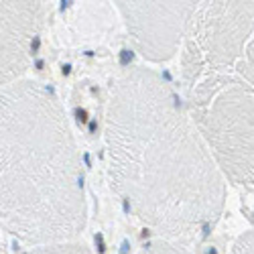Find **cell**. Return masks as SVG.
I'll list each match as a JSON object with an SVG mask.
<instances>
[{
  "mask_svg": "<svg viewBox=\"0 0 254 254\" xmlns=\"http://www.w3.org/2000/svg\"><path fill=\"white\" fill-rule=\"evenodd\" d=\"M106 149L118 195L163 238L187 244L218 224L226 179L179 96L157 71L136 65L116 77Z\"/></svg>",
  "mask_w": 254,
  "mask_h": 254,
  "instance_id": "6da1fadb",
  "label": "cell"
},
{
  "mask_svg": "<svg viewBox=\"0 0 254 254\" xmlns=\"http://www.w3.org/2000/svg\"><path fill=\"white\" fill-rule=\"evenodd\" d=\"M88 222L79 151L67 114L43 83L0 90V226L27 244L75 242Z\"/></svg>",
  "mask_w": 254,
  "mask_h": 254,
  "instance_id": "7a4b0ae2",
  "label": "cell"
},
{
  "mask_svg": "<svg viewBox=\"0 0 254 254\" xmlns=\"http://www.w3.org/2000/svg\"><path fill=\"white\" fill-rule=\"evenodd\" d=\"M187 94V114L222 177L254 191V88L238 73H211Z\"/></svg>",
  "mask_w": 254,
  "mask_h": 254,
  "instance_id": "3957f363",
  "label": "cell"
},
{
  "mask_svg": "<svg viewBox=\"0 0 254 254\" xmlns=\"http://www.w3.org/2000/svg\"><path fill=\"white\" fill-rule=\"evenodd\" d=\"M252 31L254 2H195L183 39L185 88H193L211 73H230Z\"/></svg>",
  "mask_w": 254,
  "mask_h": 254,
  "instance_id": "277c9868",
  "label": "cell"
},
{
  "mask_svg": "<svg viewBox=\"0 0 254 254\" xmlns=\"http://www.w3.org/2000/svg\"><path fill=\"white\" fill-rule=\"evenodd\" d=\"M136 49L149 61L175 57L183 45L195 2H114Z\"/></svg>",
  "mask_w": 254,
  "mask_h": 254,
  "instance_id": "5b68a950",
  "label": "cell"
},
{
  "mask_svg": "<svg viewBox=\"0 0 254 254\" xmlns=\"http://www.w3.org/2000/svg\"><path fill=\"white\" fill-rule=\"evenodd\" d=\"M47 2H0V86L18 81L35 55Z\"/></svg>",
  "mask_w": 254,
  "mask_h": 254,
  "instance_id": "8992f818",
  "label": "cell"
},
{
  "mask_svg": "<svg viewBox=\"0 0 254 254\" xmlns=\"http://www.w3.org/2000/svg\"><path fill=\"white\" fill-rule=\"evenodd\" d=\"M138 254H193V252L181 242L169 240V238H157L146 242Z\"/></svg>",
  "mask_w": 254,
  "mask_h": 254,
  "instance_id": "52a82bcc",
  "label": "cell"
},
{
  "mask_svg": "<svg viewBox=\"0 0 254 254\" xmlns=\"http://www.w3.org/2000/svg\"><path fill=\"white\" fill-rule=\"evenodd\" d=\"M234 69H236V73H238L246 83H250V86L254 88V31H252L248 43H246V47H244V53H242L238 65H236Z\"/></svg>",
  "mask_w": 254,
  "mask_h": 254,
  "instance_id": "ba28073f",
  "label": "cell"
},
{
  "mask_svg": "<svg viewBox=\"0 0 254 254\" xmlns=\"http://www.w3.org/2000/svg\"><path fill=\"white\" fill-rule=\"evenodd\" d=\"M29 254H92V250L81 242H65V244H53V246H39L33 248Z\"/></svg>",
  "mask_w": 254,
  "mask_h": 254,
  "instance_id": "9c48e42d",
  "label": "cell"
},
{
  "mask_svg": "<svg viewBox=\"0 0 254 254\" xmlns=\"http://www.w3.org/2000/svg\"><path fill=\"white\" fill-rule=\"evenodd\" d=\"M230 254H254V232H246V234H242L234 242Z\"/></svg>",
  "mask_w": 254,
  "mask_h": 254,
  "instance_id": "30bf717a",
  "label": "cell"
},
{
  "mask_svg": "<svg viewBox=\"0 0 254 254\" xmlns=\"http://www.w3.org/2000/svg\"><path fill=\"white\" fill-rule=\"evenodd\" d=\"M0 254H10L8 248H6V244H4V240H2V234H0Z\"/></svg>",
  "mask_w": 254,
  "mask_h": 254,
  "instance_id": "8fae6325",
  "label": "cell"
}]
</instances>
